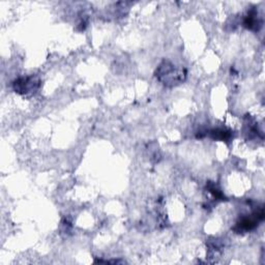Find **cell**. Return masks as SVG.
Listing matches in <instances>:
<instances>
[{"mask_svg":"<svg viewBox=\"0 0 265 265\" xmlns=\"http://www.w3.org/2000/svg\"><path fill=\"white\" fill-rule=\"evenodd\" d=\"M155 77L165 86L172 87L182 83L185 80L187 72L183 69H176L172 62L164 60L157 67L155 71Z\"/></svg>","mask_w":265,"mask_h":265,"instance_id":"cell-1","label":"cell"},{"mask_svg":"<svg viewBox=\"0 0 265 265\" xmlns=\"http://www.w3.org/2000/svg\"><path fill=\"white\" fill-rule=\"evenodd\" d=\"M41 86V79L37 76L20 77L14 81L13 88L16 93L28 94L38 90Z\"/></svg>","mask_w":265,"mask_h":265,"instance_id":"cell-2","label":"cell"},{"mask_svg":"<svg viewBox=\"0 0 265 265\" xmlns=\"http://www.w3.org/2000/svg\"><path fill=\"white\" fill-rule=\"evenodd\" d=\"M264 219V210L263 208L259 209L258 211L251 217H244L240 221H238L233 228V230L236 233H244V232H249L253 229H255L258 226V223L263 221Z\"/></svg>","mask_w":265,"mask_h":265,"instance_id":"cell-3","label":"cell"},{"mask_svg":"<svg viewBox=\"0 0 265 265\" xmlns=\"http://www.w3.org/2000/svg\"><path fill=\"white\" fill-rule=\"evenodd\" d=\"M261 24L262 22L259 20L257 12L255 11H251L244 21L245 27L251 30H259V28L261 27Z\"/></svg>","mask_w":265,"mask_h":265,"instance_id":"cell-4","label":"cell"},{"mask_svg":"<svg viewBox=\"0 0 265 265\" xmlns=\"http://www.w3.org/2000/svg\"><path fill=\"white\" fill-rule=\"evenodd\" d=\"M209 135L214 140L227 141L231 138L232 134H231V130L227 128H214L210 130Z\"/></svg>","mask_w":265,"mask_h":265,"instance_id":"cell-5","label":"cell"},{"mask_svg":"<svg viewBox=\"0 0 265 265\" xmlns=\"http://www.w3.org/2000/svg\"><path fill=\"white\" fill-rule=\"evenodd\" d=\"M207 189H208V191L211 193V195H213L216 199H218V200H226V198H225V196L223 195V193L216 187V185L214 184V183H208V185H207Z\"/></svg>","mask_w":265,"mask_h":265,"instance_id":"cell-6","label":"cell"}]
</instances>
